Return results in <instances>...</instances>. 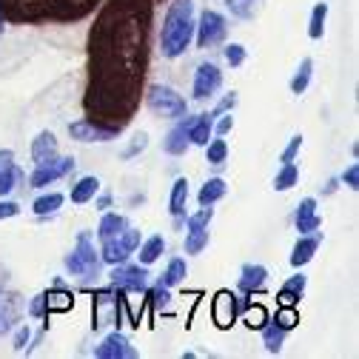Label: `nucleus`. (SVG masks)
I'll return each mask as SVG.
<instances>
[{"mask_svg": "<svg viewBox=\"0 0 359 359\" xmlns=\"http://www.w3.org/2000/svg\"><path fill=\"white\" fill-rule=\"evenodd\" d=\"M154 0H103L88 32L86 117L117 134L134 120L149 72Z\"/></svg>", "mask_w": 359, "mask_h": 359, "instance_id": "f257e3e1", "label": "nucleus"}, {"mask_svg": "<svg viewBox=\"0 0 359 359\" xmlns=\"http://www.w3.org/2000/svg\"><path fill=\"white\" fill-rule=\"evenodd\" d=\"M103 0H0V23H77Z\"/></svg>", "mask_w": 359, "mask_h": 359, "instance_id": "f03ea898", "label": "nucleus"}, {"mask_svg": "<svg viewBox=\"0 0 359 359\" xmlns=\"http://www.w3.org/2000/svg\"><path fill=\"white\" fill-rule=\"evenodd\" d=\"M194 0H171L160 32V52L165 60H177L189 52L194 40Z\"/></svg>", "mask_w": 359, "mask_h": 359, "instance_id": "7ed1b4c3", "label": "nucleus"}, {"mask_svg": "<svg viewBox=\"0 0 359 359\" xmlns=\"http://www.w3.org/2000/svg\"><path fill=\"white\" fill-rule=\"evenodd\" d=\"M146 106L151 109V114L157 117H165V120H180L189 114V103L183 95H177L171 86H149L146 88Z\"/></svg>", "mask_w": 359, "mask_h": 359, "instance_id": "20e7f679", "label": "nucleus"}, {"mask_svg": "<svg viewBox=\"0 0 359 359\" xmlns=\"http://www.w3.org/2000/svg\"><path fill=\"white\" fill-rule=\"evenodd\" d=\"M66 268L74 277H97V271H100V254L95 251V245H92V240H88L86 231L77 237L74 251L66 257Z\"/></svg>", "mask_w": 359, "mask_h": 359, "instance_id": "39448f33", "label": "nucleus"}, {"mask_svg": "<svg viewBox=\"0 0 359 359\" xmlns=\"http://www.w3.org/2000/svg\"><path fill=\"white\" fill-rule=\"evenodd\" d=\"M226 32H229V23L219 12L214 9H205L194 26V37H197V49H211L217 43L226 40Z\"/></svg>", "mask_w": 359, "mask_h": 359, "instance_id": "423d86ee", "label": "nucleus"}, {"mask_svg": "<svg viewBox=\"0 0 359 359\" xmlns=\"http://www.w3.org/2000/svg\"><path fill=\"white\" fill-rule=\"evenodd\" d=\"M140 231H134V229H126L123 234L111 237V240H103V251H100V262L106 265H117V262H126L134 251H137L140 245Z\"/></svg>", "mask_w": 359, "mask_h": 359, "instance_id": "0eeeda50", "label": "nucleus"}, {"mask_svg": "<svg viewBox=\"0 0 359 359\" xmlns=\"http://www.w3.org/2000/svg\"><path fill=\"white\" fill-rule=\"evenodd\" d=\"M109 280H111L114 288H123L126 294H128V291H146V285H149V271H146V265H131V262L126 259V262H117V265L111 268Z\"/></svg>", "mask_w": 359, "mask_h": 359, "instance_id": "6e6552de", "label": "nucleus"}, {"mask_svg": "<svg viewBox=\"0 0 359 359\" xmlns=\"http://www.w3.org/2000/svg\"><path fill=\"white\" fill-rule=\"evenodd\" d=\"M74 165H77L74 157H55V160L46 163V165H37L34 174L29 177V183H32V189H46V186L57 183V180H63L66 174H72Z\"/></svg>", "mask_w": 359, "mask_h": 359, "instance_id": "1a4fd4ad", "label": "nucleus"}, {"mask_svg": "<svg viewBox=\"0 0 359 359\" xmlns=\"http://www.w3.org/2000/svg\"><path fill=\"white\" fill-rule=\"evenodd\" d=\"M222 86V72L214 63H200L194 72V83H191V97L194 100H208L219 92Z\"/></svg>", "mask_w": 359, "mask_h": 359, "instance_id": "9d476101", "label": "nucleus"}, {"mask_svg": "<svg viewBox=\"0 0 359 359\" xmlns=\"http://www.w3.org/2000/svg\"><path fill=\"white\" fill-rule=\"evenodd\" d=\"M240 313V297L231 291H217L211 302V320L217 328H231Z\"/></svg>", "mask_w": 359, "mask_h": 359, "instance_id": "9b49d317", "label": "nucleus"}, {"mask_svg": "<svg viewBox=\"0 0 359 359\" xmlns=\"http://www.w3.org/2000/svg\"><path fill=\"white\" fill-rule=\"evenodd\" d=\"M69 134H72L74 140H80V143H109V140L117 137L114 128H106V126H100L95 120H88V117L72 123L69 126Z\"/></svg>", "mask_w": 359, "mask_h": 359, "instance_id": "f8f14e48", "label": "nucleus"}, {"mask_svg": "<svg viewBox=\"0 0 359 359\" xmlns=\"http://www.w3.org/2000/svg\"><path fill=\"white\" fill-rule=\"evenodd\" d=\"M95 356H97V359H134V356H137V351L131 348V342H128L120 331H114V334H109V337L95 348Z\"/></svg>", "mask_w": 359, "mask_h": 359, "instance_id": "ddd939ff", "label": "nucleus"}, {"mask_svg": "<svg viewBox=\"0 0 359 359\" xmlns=\"http://www.w3.org/2000/svg\"><path fill=\"white\" fill-rule=\"evenodd\" d=\"M194 120H197V117H180V123L165 134V140H163L165 154H171V157L186 154V149L191 146V143H189V128H191Z\"/></svg>", "mask_w": 359, "mask_h": 359, "instance_id": "4468645a", "label": "nucleus"}, {"mask_svg": "<svg viewBox=\"0 0 359 359\" xmlns=\"http://www.w3.org/2000/svg\"><path fill=\"white\" fill-rule=\"evenodd\" d=\"M294 226L299 234H313L323 229V219L317 214V200L313 197H305L299 205H297V217H294Z\"/></svg>", "mask_w": 359, "mask_h": 359, "instance_id": "2eb2a0df", "label": "nucleus"}, {"mask_svg": "<svg viewBox=\"0 0 359 359\" xmlns=\"http://www.w3.org/2000/svg\"><path fill=\"white\" fill-rule=\"evenodd\" d=\"M20 308H23V302H20V297L15 291L0 288V334H6V331L15 328V323L20 317Z\"/></svg>", "mask_w": 359, "mask_h": 359, "instance_id": "dca6fc26", "label": "nucleus"}, {"mask_svg": "<svg viewBox=\"0 0 359 359\" xmlns=\"http://www.w3.org/2000/svg\"><path fill=\"white\" fill-rule=\"evenodd\" d=\"M57 157V137L52 131H40L37 137L32 140V160L34 165H46Z\"/></svg>", "mask_w": 359, "mask_h": 359, "instance_id": "f3484780", "label": "nucleus"}, {"mask_svg": "<svg viewBox=\"0 0 359 359\" xmlns=\"http://www.w3.org/2000/svg\"><path fill=\"white\" fill-rule=\"evenodd\" d=\"M265 280H268V268L257 265V262H248V265H243V271H240V291L251 297V294L265 288Z\"/></svg>", "mask_w": 359, "mask_h": 359, "instance_id": "a211bd4d", "label": "nucleus"}, {"mask_svg": "<svg viewBox=\"0 0 359 359\" xmlns=\"http://www.w3.org/2000/svg\"><path fill=\"white\" fill-rule=\"evenodd\" d=\"M317 248H320V234L317 231L313 234H299V240H297V245L291 251V265L294 268L308 265L313 259V254H317Z\"/></svg>", "mask_w": 359, "mask_h": 359, "instance_id": "6ab92c4d", "label": "nucleus"}, {"mask_svg": "<svg viewBox=\"0 0 359 359\" xmlns=\"http://www.w3.org/2000/svg\"><path fill=\"white\" fill-rule=\"evenodd\" d=\"M43 299H46V311H49V313H66V311H72V305H74V294L66 291L60 280L55 283V288L43 291Z\"/></svg>", "mask_w": 359, "mask_h": 359, "instance_id": "aec40b11", "label": "nucleus"}, {"mask_svg": "<svg viewBox=\"0 0 359 359\" xmlns=\"http://www.w3.org/2000/svg\"><path fill=\"white\" fill-rule=\"evenodd\" d=\"M97 191H100V180L97 177H80L77 183L72 186V203H77V205H83V203H88V200H95L97 197Z\"/></svg>", "mask_w": 359, "mask_h": 359, "instance_id": "412c9836", "label": "nucleus"}, {"mask_svg": "<svg viewBox=\"0 0 359 359\" xmlns=\"http://www.w3.org/2000/svg\"><path fill=\"white\" fill-rule=\"evenodd\" d=\"M186 200H189V180L186 177H180L174 180V186H171V200H168V211L174 219H180L186 214Z\"/></svg>", "mask_w": 359, "mask_h": 359, "instance_id": "4be33fe9", "label": "nucleus"}, {"mask_svg": "<svg viewBox=\"0 0 359 359\" xmlns=\"http://www.w3.org/2000/svg\"><path fill=\"white\" fill-rule=\"evenodd\" d=\"M226 191H229L226 180H222V177H211V180H205V186L200 189L197 203L200 205H214V203H219L222 197H226Z\"/></svg>", "mask_w": 359, "mask_h": 359, "instance_id": "5701e85b", "label": "nucleus"}, {"mask_svg": "<svg viewBox=\"0 0 359 359\" xmlns=\"http://www.w3.org/2000/svg\"><path fill=\"white\" fill-rule=\"evenodd\" d=\"M305 285H308L305 274H294V277L280 288L277 302H280V305H297V302H299V297L305 294Z\"/></svg>", "mask_w": 359, "mask_h": 359, "instance_id": "b1692460", "label": "nucleus"}, {"mask_svg": "<svg viewBox=\"0 0 359 359\" xmlns=\"http://www.w3.org/2000/svg\"><path fill=\"white\" fill-rule=\"evenodd\" d=\"M259 331H262V345H265L268 353H280V351H283V342H285V334H288V331H283L274 320H268Z\"/></svg>", "mask_w": 359, "mask_h": 359, "instance_id": "393cba45", "label": "nucleus"}, {"mask_svg": "<svg viewBox=\"0 0 359 359\" xmlns=\"http://www.w3.org/2000/svg\"><path fill=\"white\" fill-rule=\"evenodd\" d=\"M214 134V120H208V114H197V120L189 128V143L191 146H205Z\"/></svg>", "mask_w": 359, "mask_h": 359, "instance_id": "a878e982", "label": "nucleus"}, {"mask_svg": "<svg viewBox=\"0 0 359 359\" xmlns=\"http://www.w3.org/2000/svg\"><path fill=\"white\" fill-rule=\"evenodd\" d=\"M126 229H128V219L123 214H103L100 226H97V237L100 240H111V237L123 234Z\"/></svg>", "mask_w": 359, "mask_h": 359, "instance_id": "bb28decb", "label": "nucleus"}, {"mask_svg": "<svg viewBox=\"0 0 359 359\" xmlns=\"http://www.w3.org/2000/svg\"><path fill=\"white\" fill-rule=\"evenodd\" d=\"M186 274H189V265H186V259L174 257V259L168 262V268H165V274L160 277V285H165V288H174V285H180V283L186 280Z\"/></svg>", "mask_w": 359, "mask_h": 359, "instance_id": "cd10ccee", "label": "nucleus"}, {"mask_svg": "<svg viewBox=\"0 0 359 359\" xmlns=\"http://www.w3.org/2000/svg\"><path fill=\"white\" fill-rule=\"evenodd\" d=\"M63 200H66V197H63L60 191H49V194H43V197H37V200L32 203V211H34L37 217H49V214L60 211Z\"/></svg>", "mask_w": 359, "mask_h": 359, "instance_id": "c85d7f7f", "label": "nucleus"}, {"mask_svg": "<svg viewBox=\"0 0 359 359\" xmlns=\"http://www.w3.org/2000/svg\"><path fill=\"white\" fill-rule=\"evenodd\" d=\"M137 248H140V265H151V262H157V259L163 257L165 240H163L160 234H154V237H149L146 243H140Z\"/></svg>", "mask_w": 359, "mask_h": 359, "instance_id": "c756f323", "label": "nucleus"}, {"mask_svg": "<svg viewBox=\"0 0 359 359\" xmlns=\"http://www.w3.org/2000/svg\"><path fill=\"white\" fill-rule=\"evenodd\" d=\"M325 20H328V4H317L311 9V20H308V37L320 40L325 34Z\"/></svg>", "mask_w": 359, "mask_h": 359, "instance_id": "7c9ffc66", "label": "nucleus"}, {"mask_svg": "<svg viewBox=\"0 0 359 359\" xmlns=\"http://www.w3.org/2000/svg\"><path fill=\"white\" fill-rule=\"evenodd\" d=\"M297 183H299V168L294 163H283V168L274 177V189L277 191H291Z\"/></svg>", "mask_w": 359, "mask_h": 359, "instance_id": "2f4dec72", "label": "nucleus"}, {"mask_svg": "<svg viewBox=\"0 0 359 359\" xmlns=\"http://www.w3.org/2000/svg\"><path fill=\"white\" fill-rule=\"evenodd\" d=\"M226 6H229V12H231L234 18H240V20H251V18H257V12H259V6H262V0H226Z\"/></svg>", "mask_w": 359, "mask_h": 359, "instance_id": "473e14b6", "label": "nucleus"}, {"mask_svg": "<svg viewBox=\"0 0 359 359\" xmlns=\"http://www.w3.org/2000/svg\"><path fill=\"white\" fill-rule=\"evenodd\" d=\"M311 74H313V60L305 57V60L299 63V69L294 72V77H291V92H294V95H305V88H308V83H311Z\"/></svg>", "mask_w": 359, "mask_h": 359, "instance_id": "72a5a7b5", "label": "nucleus"}, {"mask_svg": "<svg viewBox=\"0 0 359 359\" xmlns=\"http://www.w3.org/2000/svg\"><path fill=\"white\" fill-rule=\"evenodd\" d=\"M274 323L283 328V331H294L299 325V311L297 305H280L277 313H274Z\"/></svg>", "mask_w": 359, "mask_h": 359, "instance_id": "f704fd0d", "label": "nucleus"}, {"mask_svg": "<svg viewBox=\"0 0 359 359\" xmlns=\"http://www.w3.org/2000/svg\"><path fill=\"white\" fill-rule=\"evenodd\" d=\"M203 149H205V160H208L211 165H222V163H226V157H229V143L222 140V137L205 143Z\"/></svg>", "mask_w": 359, "mask_h": 359, "instance_id": "c9c22d12", "label": "nucleus"}, {"mask_svg": "<svg viewBox=\"0 0 359 359\" xmlns=\"http://www.w3.org/2000/svg\"><path fill=\"white\" fill-rule=\"evenodd\" d=\"M20 168L12 163L9 168H4V171H0V197H6V194H12L15 191V186L20 183Z\"/></svg>", "mask_w": 359, "mask_h": 359, "instance_id": "e433bc0d", "label": "nucleus"}, {"mask_svg": "<svg viewBox=\"0 0 359 359\" xmlns=\"http://www.w3.org/2000/svg\"><path fill=\"white\" fill-rule=\"evenodd\" d=\"M243 313H245V317H243V323L251 328V331H259L265 323H268V313H265V308L262 305H248V308H243Z\"/></svg>", "mask_w": 359, "mask_h": 359, "instance_id": "4c0bfd02", "label": "nucleus"}, {"mask_svg": "<svg viewBox=\"0 0 359 359\" xmlns=\"http://www.w3.org/2000/svg\"><path fill=\"white\" fill-rule=\"evenodd\" d=\"M208 248V229H191L186 237V254H200Z\"/></svg>", "mask_w": 359, "mask_h": 359, "instance_id": "58836bf2", "label": "nucleus"}, {"mask_svg": "<svg viewBox=\"0 0 359 359\" xmlns=\"http://www.w3.org/2000/svg\"><path fill=\"white\" fill-rule=\"evenodd\" d=\"M211 219H214V208H211V205H200V211L186 219V226H189V231H191V229H208Z\"/></svg>", "mask_w": 359, "mask_h": 359, "instance_id": "ea45409f", "label": "nucleus"}, {"mask_svg": "<svg viewBox=\"0 0 359 359\" xmlns=\"http://www.w3.org/2000/svg\"><path fill=\"white\" fill-rule=\"evenodd\" d=\"M146 299H149V308H151V311H157V308H165L171 297H168V288L157 283V288H151V291L146 294Z\"/></svg>", "mask_w": 359, "mask_h": 359, "instance_id": "a19ab883", "label": "nucleus"}, {"mask_svg": "<svg viewBox=\"0 0 359 359\" xmlns=\"http://www.w3.org/2000/svg\"><path fill=\"white\" fill-rule=\"evenodd\" d=\"M226 63L231 69L243 66L245 63V46H240V43H229V46H226Z\"/></svg>", "mask_w": 359, "mask_h": 359, "instance_id": "79ce46f5", "label": "nucleus"}, {"mask_svg": "<svg viewBox=\"0 0 359 359\" xmlns=\"http://www.w3.org/2000/svg\"><path fill=\"white\" fill-rule=\"evenodd\" d=\"M234 106H237V95L231 92V95H226V97H222V100H219L211 111H205V114H208V120H214V117H219V114H229Z\"/></svg>", "mask_w": 359, "mask_h": 359, "instance_id": "37998d69", "label": "nucleus"}, {"mask_svg": "<svg viewBox=\"0 0 359 359\" xmlns=\"http://www.w3.org/2000/svg\"><path fill=\"white\" fill-rule=\"evenodd\" d=\"M146 146H149V134H146V131H140V134H137V137H134V140H131V146H128V149L123 151V157H126V160H131V157H137L140 151H146Z\"/></svg>", "mask_w": 359, "mask_h": 359, "instance_id": "c03bdc74", "label": "nucleus"}, {"mask_svg": "<svg viewBox=\"0 0 359 359\" xmlns=\"http://www.w3.org/2000/svg\"><path fill=\"white\" fill-rule=\"evenodd\" d=\"M299 146H302V134H294V137L288 140V146L283 149L280 160H283V163H294V157L299 154Z\"/></svg>", "mask_w": 359, "mask_h": 359, "instance_id": "a18cd8bd", "label": "nucleus"}, {"mask_svg": "<svg viewBox=\"0 0 359 359\" xmlns=\"http://www.w3.org/2000/svg\"><path fill=\"white\" fill-rule=\"evenodd\" d=\"M29 317L34 320H49V311H46V299H43V294H37L29 305Z\"/></svg>", "mask_w": 359, "mask_h": 359, "instance_id": "49530a36", "label": "nucleus"}, {"mask_svg": "<svg viewBox=\"0 0 359 359\" xmlns=\"http://www.w3.org/2000/svg\"><path fill=\"white\" fill-rule=\"evenodd\" d=\"M339 180H342V183H345L351 191H356V189H359V165H356V163H353V165H348V168L342 171V177H339Z\"/></svg>", "mask_w": 359, "mask_h": 359, "instance_id": "de8ad7c7", "label": "nucleus"}, {"mask_svg": "<svg viewBox=\"0 0 359 359\" xmlns=\"http://www.w3.org/2000/svg\"><path fill=\"white\" fill-rule=\"evenodd\" d=\"M18 214H20V205H18V203L0 197V219H12V217H18Z\"/></svg>", "mask_w": 359, "mask_h": 359, "instance_id": "09e8293b", "label": "nucleus"}, {"mask_svg": "<svg viewBox=\"0 0 359 359\" xmlns=\"http://www.w3.org/2000/svg\"><path fill=\"white\" fill-rule=\"evenodd\" d=\"M219 117H222V120L214 126V131L219 134V137H226V134L234 128V117H231V111H229V114H219Z\"/></svg>", "mask_w": 359, "mask_h": 359, "instance_id": "8fccbe9b", "label": "nucleus"}, {"mask_svg": "<svg viewBox=\"0 0 359 359\" xmlns=\"http://www.w3.org/2000/svg\"><path fill=\"white\" fill-rule=\"evenodd\" d=\"M29 337H32V328H29V325H20V328H18V334H15V351H18V353L26 348Z\"/></svg>", "mask_w": 359, "mask_h": 359, "instance_id": "3c124183", "label": "nucleus"}, {"mask_svg": "<svg viewBox=\"0 0 359 359\" xmlns=\"http://www.w3.org/2000/svg\"><path fill=\"white\" fill-rule=\"evenodd\" d=\"M12 163H15V151L12 149H0V171L9 168Z\"/></svg>", "mask_w": 359, "mask_h": 359, "instance_id": "603ef678", "label": "nucleus"}, {"mask_svg": "<svg viewBox=\"0 0 359 359\" xmlns=\"http://www.w3.org/2000/svg\"><path fill=\"white\" fill-rule=\"evenodd\" d=\"M109 205H111V197H109V194H103V197L97 200V208H109Z\"/></svg>", "mask_w": 359, "mask_h": 359, "instance_id": "864d4df0", "label": "nucleus"}, {"mask_svg": "<svg viewBox=\"0 0 359 359\" xmlns=\"http://www.w3.org/2000/svg\"><path fill=\"white\" fill-rule=\"evenodd\" d=\"M337 191V180H331V183H328V189H325V194H334Z\"/></svg>", "mask_w": 359, "mask_h": 359, "instance_id": "5fc2aeb1", "label": "nucleus"}]
</instances>
